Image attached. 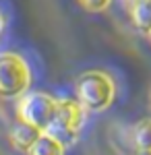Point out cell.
Instances as JSON below:
<instances>
[{"instance_id":"6da1fadb","label":"cell","mask_w":151,"mask_h":155,"mask_svg":"<svg viewBox=\"0 0 151 155\" xmlns=\"http://www.w3.org/2000/svg\"><path fill=\"white\" fill-rule=\"evenodd\" d=\"M75 95L87 112H106L116 99V83L104 71H85L75 81Z\"/></svg>"},{"instance_id":"7a4b0ae2","label":"cell","mask_w":151,"mask_h":155,"mask_svg":"<svg viewBox=\"0 0 151 155\" xmlns=\"http://www.w3.org/2000/svg\"><path fill=\"white\" fill-rule=\"evenodd\" d=\"M85 116H87V110L81 106L79 99H58L54 120L46 132L56 141H60L64 147H70L77 143V137L85 124Z\"/></svg>"},{"instance_id":"3957f363","label":"cell","mask_w":151,"mask_h":155,"mask_svg":"<svg viewBox=\"0 0 151 155\" xmlns=\"http://www.w3.org/2000/svg\"><path fill=\"white\" fill-rule=\"evenodd\" d=\"M31 68L21 54L4 52L0 54V97L2 99H19L29 91Z\"/></svg>"},{"instance_id":"277c9868","label":"cell","mask_w":151,"mask_h":155,"mask_svg":"<svg viewBox=\"0 0 151 155\" xmlns=\"http://www.w3.org/2000/svg\"><path fill=\"white\" fill-rule=\"evenodd\" d=\"M58 107V99L46 91H27L17 99V116L27 124H33L39 130H48Z\"/></svg>"},{"instance_id":"5b68a950","label":"cell","mask_w":151,"mask_h":155,"mask_svg":"<svg viewBox=\"0 0 151 155\" xmlns=\"http://www.w3.org/2000/svg\"><path fill=\"white\" fill-rule=\"evenodd\" d=\"M42 134H44V130H39L37 126L27 124V122H23V120H19V122H15V124L11 126L8 139H11V145L17 149V151L27 153Z\"/></svg>"},{"instance_id":"8992f818","label":"cell","mask_w":151,"mask_h":155,"mask_svg":"<svg viewBox=\"0 0 151 155\" xmlns=\"http://www.w3.org/2000/svg\"><path fill=\"white\" fill-rule=\"evenodd\" d=\"M130 143L137 151H151V118L139 120L130 128Z\"/></svg>"},{"instance_id":"52a82bcc","label":"cell","mask_w":151,"mask_h":155,"mask_svg":"<svg viewBox=\"0 0 151 155\" xmlns=\"http://www.w3.org/2000/svg\"><path fill=\"white\" fill-rule=\"evenodd\" d=\"M130 19H133V25H135L137 31L149 35V31H151V0L137 2L130 8Z\"/></svg>"},{"instance_id":"ba28073f","label":"cell","mask_w":151,"mask_h":155,"mask_svg":"<svg viewBox=\"0 0 151 155\" xmlns=\"http://www.w3.org/2000/svg\"><path fill=\"white\" fill-rule=\"evenodd\" d=\"M64 145L60 143V141H56L54 137H50L48 132H44L37 141H35V145L27 151V155H64Z\"/></svg>"},{"instance_id":"9c48e42d","label":"cell","mask_w":151,"mask_h":155,"mask_svg":"<svg viewBox=\"0 0 151 155\" xmlns=\"http://www.w3.org/2000/svg\"><path fill=\"white\" fill-rule=\"evenodd\" d=\"M79 4L87 12H104L112 4V0H79Z\"/></svg>"},{"instance_id":"30bf717a","label":"cell","mask_w":151,"mask_h":155,"mask_svg":"<svg viewBox=\"0 0 151 155\" xmlns=\"http://www.w3.org/2000/svg\"><path fill=\"white\" fill-rule=\"evenodd\" d=\"M137 2H141V0H122V4H124V6H126L128 11H130V8H133V6H135V4H137Z\"/></svg>"},{"instance_id":"8fae6325","label":"cell","mask_w":151,"mask_h":155,"mask_svg":"<svg viewBox=\"0 0 151 155\" xmlns=\"http://www.w3.org/2000/svg\"><path fill=\"white\" fill-rule=\"evenodd\" d=\"M2 27H4V17H2V12H0V31H2Z\"/></svg>"},{"instance_id":"7c38bea8","label":"cell","mask_w":151,"mask_h":155,"mask_svg":"<svg viewBox=\"0 0 151 155\" xmlns=\"http://www.w3.org/2000/svg\"><path fill=\"white\" fill-rule=\"evenodd\" d=\"M135 155H151V151H137Z\"/></svg>"},{"instance_id":"4fadbf2b","label":"cell","mask_w":151,"mask_h":155,"mask_svg":"<svg viewBox=\"0 0 151 155\" xmlns=\"http://www.w3.org/2000/svg\"><path fill=\"white\" fill-rule=\"evenodd\" d=\"M147 37H149V41H151V31H149V35H147Z\"/></svg>"}]
</instances>
